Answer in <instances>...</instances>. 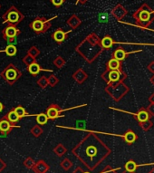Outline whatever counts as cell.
Wrapping results in <instances>:
<instances>
[{
  "instance_id": "cell-1",
  "label": "cell",
  "mask_w": 154,
  "mask_h": 173,
  "mask_svg": "<svg viewBox=\"0 0 154 173\" xmlns=\"http://www.w3.org/2000/svg\"><path fill=\"white\" fill-rule=\"evenodd\" d=\"M73 153L90 169H93L109 152L104 144L92 143L87 139L73 150Z\"/></svg>"
},
{
  "instance_id": "cell-2",
  "label": "cell",
  "mask_w": 154,
  "mask_h": 173,
  "mask_svg": "<svg viewBox=\"0 0 154 173\" xmlns=\"http://www.w3.org/2000/svg\"><path fill=\"white\" fill-rule=\"evenodd\" d=\"M133 17L137 20L139 26L142 27H148L154 20V11L146 5L143 4L134 14Z\"/></svg>"
},
{
  "instance_id": "cell-3",
  "label": "cell",
  "mask_w": 154,
  "mask_h": 173,
  "mask_svg": "<svg viewBox=\"0 0 154 173\" xmlns=\"http://www.w3.org/2000/svg\"><path fill=\"white\" fill-rule=\"evenodd\" d=\"M2 19L3 23L8 26H17L25 19V16L15 6H11L2 16Z\"/></svg>"
},
{
  "instance_id": "cell-4",
  "label": "cell",
  "mask_w": 154,
  "mask_h": 173,
  "mask_svg": "<svg viewBox=\"0 0 154 173\" xmlns=\"http://www.w3.org/2000/svg\"><path fill=\"white\" fill-rule=\"evenodd\" d=\"M21 76H22L21 71L12 63L8 64L4 68V70L0 73V77L3 78L4 81L10 85L17 82Z\"/></svg>"
},
{
  "instance_id": "cell-5",
  "label": "cell",
  "mask_w": 154,
  "mask_h": 173,
  "mask_svg": "<svg viewBox=\"0 0 154 173\" xmlns=\"http://www.w3.org/2000/svg\"><path fill=\"white\" fill-rule=\"evenodd\" d=\"M57 16H55L52 18L46 19L43 17H38L35 19H34L30 24L29 27L36 34V35H41L48 31L50 26H52V21L56 19Z\"/></svg>"
},
{
  "instance_id": "cell-6",
  "label": "cell",
  "mask_w": 154,
  "mask_h": 173,
  "mask_svg": "<svg viewBox=\"0 0 154 173\" xmlns=\"http://www.w3.org/2000/svg\"><path fill=\"white\" fill-rule=\"evenodd\" d=\"M85 106V104L83 105H81V106H76V107H72V108H67V109H61L58 105L56 104H51L49 107H47L46 111H45V114L47 115V117L49 120H56L57 118H61V117H64V115L62 114L63 111H69V110H73V109H77V108H80V107H83Z\"/></svg>"
},
{
  "instance_id": "cell-7",
  "label": "cell",
  "mask_w": 154,
  "mask_h": 173,
  "mask_svg": "<svg viewBox=\"0 0 154 173\" xmlns=\"http://www.w3.org/2000/svg\"><path fill=\"white\" fill-rule=\"evenodd\" d=\"M2 36L3 38L9 44L13 43L17 38V36L21 34V31L17 27V26H8L7 27H5L2 32Z\"/></svg>"
},
{
  "instance_id": "cell-8",
  "label": "cell",
  "mask_w": 154,
  "mask_h": 173,
  "mask_svg": "<svg viewBox=\"0 0 154 173\" xmlns=\"http://www.w3.org/2000/svg\"><path fill=\"white\" fill-rule=\"evenodd\" d=\"M14 128H20V126L11 123L4 117L0 120V136L1 137H6L8 135Z\"/></svg>"
},
{
  "instance_id": "cell-9",
  "label": "cell",
  "mask_w": 154,
  "mask_h": 173,
  "mask_svg": "<svg viewBox=\"0 0 154 173\" xmlns=\"http://www.w3.org/2000/svg\"><path fill=\"white\" fill-rule=\"evenodd\" d=\"M72 32V30H69L68 32H65L64 30H62V28H58L57 30H56L52 35H51V36H52V38L58 44H62L64 43L66 38L68 37V35Z\"/></svg>"
},
{
  "instance_id": "cell-10",
  "label": "cell",
  "mask_w": 154,
  "mask_h": 173,
  "mask_svg": "<svg viewBox=\"0 0 154 173\" xmlns=\"http://www.w3.org/2000/svg\"><path fill=\"white\" fill-rule=\"evenodd\" d=\"M27 71L30 74H32L33 76H36L40 72H49V73H52V70H48V69H44L40 66V65L36 62H34L32 64H30L27 66Z\"/></svg>"
},
{
  "instance_id": "cell-11",
  "label": "cell",
  "mask_w": 154,
  "mask_h": 173,
  "mask_svg": "<svg viewBox=\"0 0 154 173\" xmlns=\"http://www.w3.org/2000/svg\"><path fill=\"white\" fill-rule=\"evenodd\" d=\"M4 118L5 119H7L8 122H10L11 123H14V124H16V123H17L21 119L18 117V115L17 114V112L14 111V109H12L11 111H9L5 116H4Z\"/></svg>"
},
{
  "instance_id": "cell-12",
  "label": "cell",
  "mask_w": 154,
  "mask_h": 173,
  "mask_svg": "<svg viewBox=\"0 0 154 173\" xmlns=\"http://www.w3.org/2000/svg\"><path fill=\"white\" fill-rule=\"evenodd\" d=\"M106 68H107V71H114V70H117V71H120L121 72V62L114 59V58H112L109 60V62L107 63L106 65Z\"/></svg>"
},
{
  "instance_id": "cell-13",
  "label": "cell",
  "mask_w": 154,
  "mask_h": 173,
  "mask_svg": "<svg viewBox=\"0 0 154 173\" xmlns=\"http://www.w3.org/2000/svg\"><path fill=\"white\" fill-rule=\"evenodd\" d=\"M14 111L17 112V114L18 115V117L20 119H23V118H26V117H32V116H36V114H29L26 109L23 107V106H17L15 108H13Z\"/></svg>"
},
{
  "instance_id": "cell-14",
  "label": "cell",
  "mask_w": 154,
  "mask_h": 173,
  "mask_svg": "<svg viewBox=\"0 0 154 173\" xmlns=\"http://www.w3.org/2000/svg\"><path fill=\"white\" fill-rule=\"evenodd\" d=\"M33 168H34L35 173H45L48 170L49 167H48V165L45 162L39 161L37 163H35Z\"/></svg>"
},
{
  "instance_id": "cell-15",
  "label": "cell",
  "mask_w": 154,
  "mask_h": 173,
  "mask_svg": "<svg viewBox=\"0 0 154 173\" xmlns=\"http://www.w3.org/2000/svg\"><path fill=\"white\" fill-rule=\"evenodd\" d=\"M0 53H5L8 56H15L17 53V48L15 44H9L4 50H0Z\"/></svg>"
},
{
  "instance_id": "cell-16",
  "label": "cell",
  "mask_w": 154,
  "mask_h": 173,
  "mask_svg": "<svg viewBox=\"0 0 154 173\" xmlns=\"http://www.w3.org/2000/svg\"><path fill=\"white\" fill-rule=\"evenodd\" d=\"M113 16L117 18V19H122L126 14H127V10L123 8V7H122V6H117L115 8H114V10L113 11Z\"/></svg>"
},
{
  "instance_id": "cell-17",
  "label": "cell",
  "mask_w": 154,
  "mask_h": 173,
  "mask_svg": "<svg viewBox=\"0 0 154 173\" xmlns=\"http://www.w3.org/2000/svg\"><path fill=\"white\" fill-rule=\"evenodd\" d=\"M113 44H114V42L110 35H105L101 40V45L104 49H110L113 45Z\"/></svg>"
},
{
  "instance_id": "cell-18",
  "label": "cell",
  "mask_w": 154,
  "mask_h": 173,
  "mask_svg": "<svg viewBox=\"0 0 154 173\" xmlns=\"http://www.w3.org/2000/svg\"><path fill=\"white\" fill-rule=\"evenodd\" d=\"M126 54H127V53L123 50V49H122V48H118V49H116L114 52H113V58H114V59H116V60H118V61H122L125 57H126Z\"/></svg>"
},
{
  "instance_id": "cell-19",
  "label": "cell",
  "mask_w": 154,
  "mask_h": 173,
  "mask_svg": "<svg viewBox=\"0 0 154 173\" xmlns=\"http://www.w3.org/2000/svg\"><path fill=\"white\" fill-rule=\"evenodd\" d=\"M120 77H121V72L117 71V70L110 71L109 74H108V80L111 83L117 82L118 80H120Z\"/></svg>"
},
{
  "instance_id": "cell-20",
  "label": "cell",
  "mask_w": 154,
  "mask_h": 173,
  "mask_svg": "<svg viewBox=\"0 0 154 173\" xmlns=\"http://www.w3.org/2000/svg\"><path fill=\"white\" fill-rule=\"evenodd\" d=\"M48 117L45 113H39L36 114V123L40 125H45L48 122Z\"/></svg>"
},
{
  "instance_id": "cell-21",
  "label": "cell",
  "mask_w": 154,
  "mask_h": 173,
  "mask_svg": "<svg viewBox=\"0 0 154 173\" xmlns=\"http://www.w3.org/2000/svg\"><path fill=\"white\" fill-rule=\"evenodd\" d=\"M123 138H124V140H125V141H126L127 143H132V142H134V141H136L137 136H136V134H135L134 132H132L131 131H128V132L125 133V135L123 136Z\"/></svg>"
},
{
  "instance_id": "cell-22",
  "label": "cell",
  "mask_w": 154,
  "mask_h": 173,
  "mask_svg": "<svg viewBox=\"0 0 154 173\" xmlns=\"http://www.w3.org/2000/svg\"><path fill=\"white\" fill-rule=\"evenodd\" d=\"M137 119L139 122L140 123H144L147 122L149 119V114L146 111H140L138 114H137Z\"/></svg>"
},
{
  "instance_id": "cell-23",
  "label": "cell",
  "mask_w": 154,
  "mask_h": 173,
  "mask_svg": "<svg viewBox=\"0 0 154 173\" xmlns=\"http://www.w3.org/2000/svg\"><path fill=\"white\" fill-rule=\"evenodd\" d=\"M125 168H126V171H129V172H134L135 169L137 168V165L134 161L132 160H130L126 163L125 165Z\"/></svg>"
},
{
  "instance_id": "cell-24",
  "label": "cell",
  "mask_w": 154,
  "mask_h": 173,
  "mask_svg": "<svg viewBox=\"0 0 154 173\" xmlns=\"http://www.w3.org/2000/svg\"><path fill=\"white\" fill-rule=\"evenodd\" d=\"M51 3H52L53 6H55L56 8H60L63 6V4L65 3V0H50Z\"/></svg>"
},
{
  "instance_id": "cell-25",
  "label": "cell",
  "mask_w": 154,
  "mask_h": 173,
  "mask_svg": "<svg viewBox=\"0 0 154 173\" xmlns=\"http://www.w3.org/2000/svg\"><path fill=\"white\" fill-rule=\"evenodd\" d=\"M62 167L65 168V169H66V170H68L69 168H70V167H71V165H72V163L67 159H65L63 162H62Z\"/></svg>"
},
{
  "instance_id": "cell-26",
  "label": "cell",
  "mask_w": 154,
  "mask_h": 173,
  "mask_svg": "<svg viewBox=\"0 0 154 173\" xmlns=\"http://www.w3.org/2000/svg\"><path fill=\"white\" fill-rule=\"evenodd\" d=\"M25 164H26V168H32L34 167V165H35V161H34L32 159H27V160L25 162Z\"/></svg>"
},
{
  "instance_id": "cell-27",
  "label": "cell",
  "mask_w": 154,
  "mask_h": 173,
  "mask_svg": "<svg viewBox=\"0 0 154 173\" xmlns=\"http://www.w3.org/2000/svg\"><path fill=\"white\" fill-rule=\"evenodd\" d=\"M65 149H61V146H58L56 149V154L57 155H59V156H61V155H63L64 153H65Z\"/></svg>"
},
{
  "instance_id": "cell-28",
  "label": "cell",
  "mask_w": 154,
  "mask_h": 173,
  "mask_svg": "<svg viewBox=\"0 0 154 173\" xmlns=\"http://www.w3.org/2000/svg\"><path fill=\"white\" fill-rule=\"evenodd\" d=\"M150 126H151V123H150V122H149H149H144V123H141V127H142L144 130H146V131H147V130L149 129V127H150Z\"/></svg>"
},
{
  "instance_id": "cell-29",
  "label": "cell",
  "mask_w": 154,
  "mask_h": 173,
  "mask_svg": "<svg viewBox=\"0 0 154 173\" xmlns=\"http://www.w3.org/2000/svg\"><path fill=\"white\" fill-rule=\"evenodd\" d=\"M4 168H5V163H4L1 159H0V171L3 170Z\"/></svg>"
},
{
  "instance_id": "cell-30",
  "label": "cell",
  "mask_w": 154,
  "mask_h": 173,
  "mask_svg": "<svg viewBox=\"0 0 154 173\" xmlns=\"http://www.w3.org/2000/svg\"><path fill=\"white\" fill-rule=\"evenodd\" d=\"M88 0H77L76 4H84L85 2H87Z\"/></svg>"
},
{
  "instance_id": "cell-31",
  "label": "cell",
  "mask_w": 154,
  "mask_h": 173,
  "mask_svg": "<svg viewBox=\"0 0 154 173\" xmlns=\"http://www.w3.org/2000/svg\"><path fill=\"white\" fill-rule=\"evenodd\" d=\"M3 110H4V104L1 102H0V113L3 111Z\"/></svg>"
},
{
  "instance_id": "cell-32",
  "label": "cell",
  "mask_w": 154,
  "mask_h": 173,
  "mask_svg": "<svg viewBox=\"0 0 154 173\" xmlns=\"http://www.w3.org/2000/svg\"><path fill=\"white\" fill-rule=\"evenodd\" d=\"M149 111H152V113H154V104H152V105L149 108Z\"/></svg>"
},
{
  "instance_id": "cell-33",
  "label": "cell",
  "mask_w": 154,
  "mask_h": 173,
  "mask_svg": "<svg viewBox=\"0 0 154 173\" xmlns=\"http://www.w3.org/2000/svg\"><path fill=\"white\" fill-rule=\"evenodd\" d=\"M83 171L80 168H78L74 171V173H83Z\"/></svg>"
},
{
  "instance_id": "cell-34",
  "label": "cell",
  "mask_w": 154,
  "mask_h": 173,
  "mask_svg": "<svg viewBox=\"0 0 154 173\" xmlns=\"http://www.w3.org/2000/svg\"><path fill=\"white\" fill-rule=\"evenodd\" d=\"M83 173H91V172H89V171H83Z\"/></svg>"
},
{
  "instance_id": "cell-35",
  "label": "cell",
  "mask_w": 154,
  "mask_h": 173,
  "mask_svg": "<svg viewBox=\"0 0 154 173\" xmlns=\"http://www.w3.org/2000/svg\"><path fill=\"white\" fill-rule=\"evenodd\" d=\"M150 173H154V168H153V169H152V170L150 171Z\"/></svg>"
},
{
  "instance_id": "cell-36",
  "label": "cell",
  "mask_w": 154,
  "mask_h": 173,
  "mask_svg": "<svg viewBox=\"0 0 154 173\" xmlns=\"http://www.w3.org/2000/svg\"><path fill=\"white\" fill-rule=\"evenodd\" d=\"M125 173H135V172H129V171H126Z\"/></svg>"
},
{
  "instance_id": "cell-37",
  "label": "cell",
  "mask_w": 154,
  "mask_h": 173,
  "mask_svg": "<svg viewBox=\"0 0 154 173\" xmlns=\"http://www.w3.org/2000/svg\"><path fill=\"white\" fill-rule=\"evenodd\" d=\"M0 8H1V5H0Z\"/></svg>"
}]
</instances>
